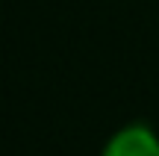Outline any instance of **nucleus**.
Here are the masks:
<instances>
[{
  "label": "nucleus",
  "instance_id": "f257e3e1",
  "mask_svg": "<svg viewBox=\"0 0 159 156\" xmlns=\"http://www.w3.org/2000/svg\"><path fill=\"white\" fill-rule=\"evenodd\" d=\"M100 156H159V136L148 124H127L106 141Z\"/></svg>",
  "mask_w": 159,
  "mask_h": 156
}]
</instances>
